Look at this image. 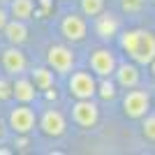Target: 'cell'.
I'll list each match as a JSON object with an SVG mask.
<instances>
[{
  "label": "cell",
  "mask_w": 155,
  "mask_h": 155,
  "mask_svg": "<svg viewBox=\"0 0 155 155\" xmlns=\"http://www.w3.org/2000/svg\"><path fill=\"white\" fill-rule=\"evenodd\" d=\"M118 46L127 60L146 67L155 58V32L150 28H125L118 32Z\"/></svg>",
  "instance_id": "1"
},
{
  "label": "cell",
  "mask_w": 155,
  "mask_h": 155,
  "mask_svg": "<svg viewBox=\"0 0 155 155\" xmlns=\"http://www.w3.org/2000/svg\"><path fill=\"white\" fill-rule=\"evenodd\" d=\"M150 109H153V95L141 86L127 88L120 97V111L127 120H141Z\"/></svg>",
  "instance_id": "2"
},
{
  "label": "cell",
  "mask_w": 155,
  "mask_h": 155,
  "mask_svg": "<svg viewBox=\"0 0 155 155\" xmlns=\"http://www.w3.org/2000/svg\"><path fill=\"white\" fill-rule=\"evenodd\" d=\"M67 95L74 100H91L97 91V77L91 70H72L67 74Z\"/></svg>",
  "instance_id": "3"
},
{
  "label": "cell",
  "mask_w": 155,
  "mask_h": 155,
  "mask_svg": "<svg viewBox=\"0 0 155 155\" xmlns=\"http://www.w3.org/2000/svg\"><path fill=\"white\" fill-rule=\"evenodd\" d=\"M58 30H60L65 42L81 44V42H86V37H88L91 26H88V19H86L81 12H67V14H63V19H60Z\"/></svg>",
  "instance_id": "4"
},
{
  "label": "cell",
  "mask_w": 155,
  "mask_h": 155,
  "mask_svg": "<svg viewBox=\"0 0 155 155\" xmlns=\"http://www.w3.org/2000/svg\"><path fill=\"white\" fill-rule=\"evenodd\" d=\"M46 65L58 77H67L74 70V65H77V53L67 44H51L46 49Z\"/></svg>",
  "instance_id": "5"
},
{
  "label": "cell",
  "mask_w": 155,
  "mask_h": 155,
  "mask_svg": "<svg viewBox=\"0 0 155 155\" xmlns=\"http://www.w3.org/2000/svg\"><path fill=\"white\" fill-rule=\"evenodd\" d=\"M7 127L12 130L14 134H28L30 137L35 130H37V114L30 104H19L9 111L7 116Z\"/></svg>",
  "instance_id": "6"
},
{
  "label": "cell",
  "mask_w": 155,
  "mask_h": 155,
  "mask_svg": "<svg viewBox=\"0 0 155 155\" xmlns=\"http://www.w3.org/2000/svg\"><path fill=\"white\" fill-rule=\"evenodd\" d=\"M70 116H72V123L79 130H93L100 123V104L95 102V97H91V100H74Z\"/></svg>",
  "instance_id": "7"
},
{
  "label": "cell",
  "mask_w": 155,
  "mask_h": 155,
  "mask_svg": "<svg viewBox=\"0 0 155 155\" xmlns=\"http://www.w3.org/2000/svg\"><path fill=\"white\" fill-rule=\"evenodd\" d=\"M88 65H91V72L97 79L114 77V70H116V65H118L116 51L109 49V46H104V44L95 46V49H91V53H88Z\"/></svg>",
  "instance_id": "8"
},
{
  "label": "cell",
  "mask_w": 155,
  "mask_h": 155,
  "mask_svg": "<svg viewBox=\"0 0 155 155\" xmlns=\"http://www.w3.org/2000/svg\"><path fill=\"white\" fill-rule=\"evenodd\" d=\"M0 67L5 72V77H19L28 72V58L21 51V46L7 44L5 49H0Z\"/></svg>",
  "instance_id": "9"
},
{
  "label": "cell",
  "mask_w": 155,
  "mask_h": 155,
  "mask_svg": "<svg viewBox=\"0 0 155 155\" xmlns=\"http://www.w3.org/2000/svg\"><path fill=\"white\" fill-rule=\"evenodd\" d=\"M37 130L49 139H60L67 132V118L58 109H44L42 116H37Z\"/></svg>",
  "instance_id": "10"
},
{
  "label": "cell",
  "mask_w": 155,
  "mask_h": 155,
  "mask_svg": "<svg viewBox=\"0 0 155 155\" xmlns=\"http://www.w3.org/2000/svg\"><path fill=\"white\" fill-rule=\"evenodd\" d=\"M93 21V30H95V35L102 42H109V39L118 37V32L123 30V21H120V16H116V14H111L104 9L102 14H97Z\"/></svg>",
  "instance_id": "11"
},
{
  "label": "cell",
  "mask_w": 155,
  "mask_h": 155,
  "mask_svg": "<svg viewBox=\"0 0 155 155\" xmlns=\"http://www.w3.org/2000/svg\"><path fill=\"white\" fill-rule=\"evenodd\" d=\"M114 81H116L118 88H134V86L141 84V65L132 63V60H125V63H118L116 70H114Z\"/></svg>",
  "instance_id": "12"
},
{
  "label": "cell",
  "mask_w": 155,
  "mask_h": 155,
  "mask_svg": "<svg viewBox=\"0 0 155 155\" xmlns=\"http://www.w3.org/2000/svg\"><path fill=\"white\" fill-rule=\"evenodd\" d=\"M37 95H39V91L35 88L30 77H26V74L12 77V100H16L19 104H32L37 100Z\"/></svg>",
  "instance_id": "13"
},
{
  "label": "cell",
  "mask_w": 155,
  "mask_h": 155,
  "mask_svg": "<svg viewBox=\"0 0 155 155\" xmlns=\"http://www.w3.org/2000/svg\"><path fill=\"white\" fill-rule=\"evenodd\" d=\"M2 35H5L7 44H14V46H23L28 42V21H19V19H9L2 28Z\"/></svg>",
  "instance_id": "14"
},
{
  "label": "cell",
  "mask_w": 155,
  "mask_h": 155,
  "mask_svg": "<svg viewBox=\"0 0 155 155\" xmlns=\"http://www.w3.org/2000/svg\"><path fill=\"white\" fill-rule=\"evenodd\" d=\"M30 81L35 84L39 93H46V91H53L56 88V81H58V74L49 67V65H37L30 70Z\"/></svg>",
  "instance_id": "15"
},
{
  "label": "cell",
  "mask_w": 155,
  "mask_h": 155,
  "mask_svg": "<svg viewBox=\"0 0 155 155\" xmlns=\"http://www.w3.org/2000/svg\"><path fill=\"white\" fill-rule=\"evenodd\" d=\"M7 12H9V19L30 21L32 14L37 12V0H9L7 2Z\"/></svg>",
  "instance_id": "16"
},
{
  "label": "cell",
  "mask_w": 155,
  "mask_h": 155,
  "mask_svg": "<svg viewBox=\"0 0 155 155\" xmlns=\"http://www.w3.org/2000/svg\"><path fill=\"white\" fill-rule=\"evenodd\" d=\"M95 97H100L102 102H114L118 97V86L111 77H104V79H97V91Z\"/></svg>",
  "instance_id": "17"
},
{
  "label": "cell",
  "mask_w": 155,
  "mask_h": 155,
  "mask_svg": "<svg viewBox=\"0 0 155 155\" xmlns=\"http://www.w3.org/2000/svg\"><path fill=\"white\" fill-rule=\"evenodd\" d=\"M104 9H107V0H79V12L86 19H95Z\"/></svg>",
  "instance_id": "18"
},
{
  "label": "cell",
  "mask_w": 155,
  "mask_h": 155,
  "mask_svg": "<svg viewBox=\"0 0 155 155\" xmlns=\"http://www.w3.org/2000/svg\"><path fill=\"white\" fill-rule=\"evenodd\" d=\"M118 5H120V12L123 14L137 16V14H141L143 9L150 5V0H118Z\"/></svg>",
  "instance_id": "19"
},
{
  "label": "cell",
  "mask_w": 155,
  "mask_h": 155,
  "mask_svg": "<svg viewBox=\"0 0 155 155\" xmlns=\"http://www.w3.org/2000/svg\"><path fill=\"white\" fill-rule=\"evenodd\" d=\"M139 127H141V137H143V141H148V143H155V114L153 111H148L146 116L139 120Z\"/></svg>",
  "instance_id": "20"
},
{
  "label": "cell",
  "mask_w": 155,
  "mask_h": 155,
  "mask_svg": "<svg viewBox=\"0 0 155 155\" xmlns=\"http://www.w3.org/2000/svg\"><path fill=\"white\" fill-rule=\"evenodd\" d=\"M12 100V81L9 77H0V102H9Z\"/></svg>",
  "instance_id": "21"
},
{
  "label": "cell",
  "mask_w": 155,
  "mask_h": 155,
  "mask_svg": "<svg viewBox=\"0 0 155 155\" xmlns=\"http://www.w3.org/2000/svg\"><path fill=\"white\" fill-rule=\"evenodd\" d=\"M9 21V12H7V5H0V32L5 28V23Z\"/></svg>",
  "instance_id": "22"
},
{
  "label": "cell",
  "mask_w": 155,
  "mask_h": 155,
  "mask_svg": "<svg viewBox=\"0 0 155 155\" xmlns=\"http://www.w3.org/2000/svg\"><path fill=\"white\" fill-rule=\"evenodd\" d=\"M146 67H148V72H150V77H153V79H155V58H153V60H150V63H148V65H146Z\"/></svg>",
  "instance_id": "23"
},
{
  "label": "cell",
  "mask_w": 155,
  "mask_h": 155,
  "mask_svg": "<svg viewBox=\"0 0 155 155\" xmlns=\"http://www.w3.org/2000/svg\"><path fill=\"white\" fill-rule=\"evenodd\" d=\"M5 134H7V127H5V123H2V120H0V141H2V139H5Z\"/></svg>",
  "instance_id": "24"
},
{
  "label": "cell",
  "mask_w": 155,
  "mask_h": 155,
  "mask_svg": "<svg viewBox=\"0 0 155 155\" xmlns=\"http://www.w3.org/2000/svg\"><path fill=\"white\" fill-rule=\"evenodd\" d=\"M7 2H9V0H0V5H7Z\"/></svg>",
  "instance_id": "25"
},
{
  "label": "cell",
  "mask_w": 155,
  "mask_h": 155,
  "mask_svg": "<svg viewBox=\"0 0 155 155\" xmlns=\"http://www.w3.org/2000/svg\"><path fill=\"white\" fill-rule=\"evenodd\" d=\"M153 109H155V95H153Z\"/></svg>",
  "instance_id": "26"
},
{
  "label": "cell",
  "mask_w": 155,
  "mask_h": 155,
  "mask_svg": "<svg viewBox=\"0 0 155 155\" xmlns=\"http://www.w3.org/2000/svg\"><path fill=\"white\" fill-rule=\"evenodd\" d=\"M150 5H153V7H155V0H150Z\"/></svg>",
  "instance_id": "27"
}]
</instances>
